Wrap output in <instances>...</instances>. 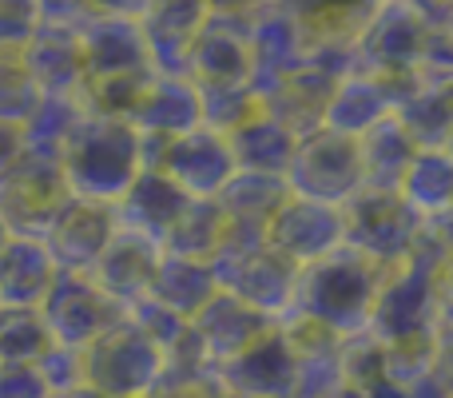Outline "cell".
<instances>
[{"mask_svg": "<svg viewBox=\"0 0 453 398\" xmlns=\"http://www.w3.org/2000/svg\"><path fill=\"white\" fill-rule=\"evenodd\" d=\"M366 335L382 347L449 339V219H426L410 259L382 271Z\"/></svg>", "mask_w": 453, "mask_h": 398, "instance_id": "obj_1", "label": "cell"}, {"mask_svg": "<svg viewBox=\"0 0 453 398\" xmlns=\"http://www.w3.org/2000/svg\"><path fill=\"white\" fill-rule=\"evenodd\" d=\"M56 168L72 199L116 207L135 183V176L148 168V152L127 120L88 112L76 132L64 140V148L56 152Z\"/></svg>", "mask_w": 453, "mask_h": 398, "instance_id": "obj_2", "label": "cell"}, {"mask_svg": "<svg viewBox=\"0 0 453 398\" xmlns=\"http://www.w3.org/2000/svg\"><path fill=\"white\" fill-rule=\"evenodd\" d=\"M378 283H382V271L370 259H362L350 247H338L314 263L298 267L295 299H290V311L282 319H306L330 331L334 339H354L370 323Z\"/></svg>", "mask_w": 453, "mask_h": 398, "instance_id": "obj_3", "label": "cell"}, {"mask_svg": "<svg viewBox=\"0 0 453 398\" xmlns=\"http://www.w3.org/2000/svg\"><path fill=\"white\" fill-rule=\"evenodd\" d=\"M215 283L226 295L242 299L247 307H255L258 315H266L271 323H279L290 311L295 299V279L298 267L290 259H282L279 251L266 247V239H250V235H231L226 231L223 247L211 259Z\"/></svg>", "mask_w": 453, "mask_h": 398, "instance_id": "obj_4", "label": "cell"}, {"mask_svg": "<svg viewBox=\"0 0 453 398\" xmlns=\"http://www.w3.org/2000/svg\"><path fill=\"white\" fill-rule=\"evenodd\" d=\"M430 20L410 0H378V8L362 20L350 40L354 72L378 80H414L422 64Z\"/></svg>", "mask_w": 453, "mask_h": 398, "instance_id": "obj_5", "label": "cell"}, {"mask_svg": "<svg viewBox=\"0 0 453 398\" xmlns=\"http://www.w3.org/2000/svg\"><path fill=\"white\" fill-rule=\"evenodd\" d=\"M80 355H84V386L104 398H148L164 371V351L127 319L111 323Z\"/></svg>", "mask_w": 453, "mask_h": 398, "instance_id": "obj_6", "label": "cell"}, {"mask_svg": "<svg viewBox=\"0 0 453 398\" xmlns=\"http://www.w3.org/2000/svg\"><path fill=\"white\" fill-rule=\"evenodd\" d=\"M422 223L426 219H418L398 191H358L342 207V247L358 251L378 271H390L410 259Z\"/></svg>", "mask_w": 453, "mask_h": 398, "instance_id": "obj_7", "label": "cell"}, {"mask_svg": "<svg viewBox=\"0 0 453 398\" xmlns=\"http://www.w3.org/2000/svg\"><path fill=\"white\" fill-rule=\"evenodd\" d=\"M290 196L314 199L326 207H346L362 191V168H358V148L346 136H334L326 128L295 140V152L282 172Z\"/></svg>", "mask_w": 453, "mask_h": 398, "instance_id": "obj_8", "label": "cell"}, {"mask_svg": "<svg viewBox=\"0 0 453 398\" xmlns=\"http://www.w3.org/2000/svg\"><path fill=\"white\" fill-rule=\"evenodd\" d=\"M148 168L164 172L188 199H215L223 191V183L234 176L226 136L211 132L203 124L196 132H183L175 140L159 144L156 152H148Z\"/></svg>", "mask_w": 453, "mask_h": 398, "instance_id": "obj_9", "label": "cell"}, {"mask_svg": "<svg viewBox=\"0 0 453 398\" xmlns=\"http://www.w3.org/2000/svg\"><path fill=\"white\" fill-rule=\"evenodd\" d=\"M40 319H44L52 343L72 347V351H84L88 343L104 335L111 323L124 319L116 303L96 287L88 275H56L52 291L40 303Z\"/></svg>", "mask_w": 453, "mask_h": 398, "instance_id": "obj_10", "label": "cell"}, {"mask_svg": "<svg viewBox=\"0 0 453 398\" xmlns=\"http://www.w3.org/2000/svg\"><path fill=\"white\" fill-rule=\"evenodd\" d=\"M68 199L60 180V168L52 156L24 152V160L0 180V215H4L12 235H32L40 239L60 203Z\"/></svg>", "mask_w": 453, "mask_h": 398, "instance_id": "obj_11", "label": "cell"}, {"mask_svg": "<svg viewBox=\"0 0 453 398\" xmlns=\"http://www.w3.org/2000/svg\"><path fill=\"white\" fill-rule=\"evenodd\" d=\"M116 207L104 203H88V199H64L60 211L52 215V223L44 227L40 243L48 247L56 271L64 275H92L96 259L104 255V247L116 235Z\"/></svg>", "mask_w": 453, "mask_h": 398, "instance_id": "obj_12", "label": "cell"}, {"mask_svg": "<svg viewBox=\"0 0 453 398\" xmlns=\"http://www.w3.org/2000/svg\"><path fill=\"white\" fill-rule=\"evenodd\" d=\"M266 247L279 251L295 267L330 255V251L342 247V207L287 196L266 223Z\"/></svg>", "mask_w": 453, "mask_h": 398, "instance_id": "obj_13", "label": "cell"}, {"mask_svg": "<svg viewBox=\"0 0 453 398\" xmlns=\"http://www.w3.org/2000/svg\"><path fill=\"white\" fill-rule=\"evenodd\" d=\"M183 76L196 88H250L247 20L211 16L188 48Z\"/></svg>", "mask_w": 453, "mask_h": 398, "instance_id": "obj_14", "label": "cell"}, {"mask_svg": "<svg viewBox=\"0 0 453 398\" xmlns=\"http://www.w3.org/2000/svg\"><path fill=\"white\" fill-rule=\"evenodd\" d=\"M80 52H84V84L124 76H151V56L140 20H111L88 16L80 24Z\"/></svg>", "mask_w": 453, "mask_h": 398, "instance_id": "obj_15", "label": "cell"}, {"mask_svg": "<svg viewBox=\"0 0 453 398\" xmlns=\"http://www.w3.org/2000/svg\"><path fill=\"white\" fill-rule=\"evenodd\" d=\"M127 124L143 140V152H156L159 144L175 140V136L196 132L203 124L199 120V88L188 76H156L151 72V80L127 112Z\"/></svg>", "mask_w": 453, "mask_h": 398, "instance_id": "obj_16", "label": "cell"}, {"mask_svg": "<svg viewBox=\"0 0 453 398\" xmlns=\"http://www.w3.org/2000/svg\"><path fill=\"white\" fill-rule=\"evenodd\" d=\"M414 80H378L350 68L346 76L334 80L326 104H322V128L334 136H346V140H358L362 132H370L378 120H386L398 108V100L406 96V88Z\"/></svg>", "mask_w": 453, "mask_h": 398, "instance_id": "obj_17", "label": "cell"}, {"mask_svg": "<svg viewBox=\"0 0 453 398\" xmlns=\"http://www.w3.org/2000/svg\"><path fill=\"white\" fill-rule=\"evenodd\" d=\"M271 327L274 323L266 319V315H258L255 307H247L242 299L226 295V291H215V295L188 319L191 339L199 343L203 359L211 363L215 371H219L223 363H231L234 355H242L258 335H266Z\"/></svg>", "mask_w": 453, "mask_h": 398, "instance_id": "obj_18", "label": "cell"}, {"mask_svg": "<svg viewBox=\"0 0 453 398\" xmlns=\"http://www.w3.org/2000/svg\"><path fill=\"white\" fill-rule=\"evenodd\" d=\"M219 383L226 394H239V398H290V386H295V351H290L279 323L266 335H258L242 355L223 363Z\"/></svg>", "mask_w": 453, "mask_h": 398, "instance_id": "obj_19", "label": "cell"}, {"mask_svg": "<svg viewBox=\"0 0 453 398\" xmlns=\"http://www.w3.org/2000/svg\"><path fill=\"white\" fill-rule=\"evenodd\" d=\"M159 255H164V247H159L156 239H148V235H140V231H127V227H116V235H111V243L104 247V255L96 259L88 279H92L119 311H127V307H135L140 299H148Z\"/></svg>", "mask_w": 453, "mask_h": 398, "instance_id": "obj_20", "label": "cell"}, {"mask_svg": "<svg viewBox=\"0 0 453 398\" xmlns=\"http://www.w3.org/2000/svg\"><path fill=\"white\" fill-rule=\"evenodd\" d=\"M207 20H211L207 0H151L140 20L143 40H148L151 72L156 76H183L188 48Z\"/></svg>", "mask_w": 453, "mask_h": 398, "instance_id": "obj_21", "label": "cell"}, {"mask_svg": "<svg viewBox=\"0 0 453 398\" xmlns=\"http://www.w3.org/2000/svg\"><path fill=\"white\" fill-rule=\"evenodd\" d=\"M16 56L40 92H80L84 88V52H80L76 28L36 24V32Z\"/></svg>", "mask_w": 453, "mask_h": 398, "instance_id": "obj_22", "label": "cell"}, {"mask_svg": "<svg viewBox=\"0 0 453 398\" xmlns=\"http://www.w3.org/2000/svg\"><path fill=\"white\" fill-rule=\"evenodd\" d=\"M188 203L191 199L183 196L164 172L143 168V172L135 176L132 188L124 191V199L116 203V223L127 227V231H140V235H148V239L164 243V235L172 231V223L183 215Z\"/></svg>", "mask_w": 453, "mask_h": 398, "instance_id": "obj_23", "label": "cell"}, {"mask_svg": "<svg viewBox=\"0 0 453 398\" xmlns=\"http://www.w3.org/2000/svg\"><path fill=\"white\" fill-rule=\"evenodd\" d=\"M287 183L282 176H263V172H234L215 196L219 203L226 231L231 235H250V239H266V223L287 199Z\"/></svg>", "mask_w": 453, "mask_h": 398, "instance_id": "obj_24", "label": "cell"}, {"mask_svg": "<svg viewBox=\"0 0 453 398\" xmlns=\"http://www.w3.org/2000/svg\"><path fill=\"white\" fill-rule=\"evenodd\" d=\"M56 263L48 247L32 235H8L0 247V303L4 307H40L56 283Z\"/></svg>", "mask_w": 453, "mask_h": 398, "instance_id": "obj_25", "label": "cell"}, {"mask_svg": "<svg viewBox=\"0 0 453 398\" xmlns=\"http://www.w3.org/2000/svg\"><path fill=\"white\" fill-rule=\"evenodd\" d=\"M398 124L414 140V148L449 152L453 132V100H449V80H414L406 96L394 108Z\"/></svg>", "mask_w": 453, "mask_h": 398, "instance_id": "obj_26", "label": "cell"}, {"mask_svg": "<svg viewBox=\"0 0 453 398\" xmlns=\"http://www.w3.org/2000/svg\"><path fill=\"white\" fill-rule=\"evenodd\" d=\"M358 148V168H362V191H398L402 172L414 160V140L406 136V128L398 124V116L378 120L370 132H362L354 140Z\"/></svg>", "mask_w": 453, "mask_h": 398, "instance_id": "obj_27", "label": "cell"}, {"mask_svg": "<svg viewBox=\"0 0 453 398\" xmlns=\"http://www.w3.org/2000/svg\"><path fill=\"white\" fill-rule=\"evenodd\" d=\"M215 291H219V283H215L211 263H196V259H180V255H159L148 299L159 303L164 311H172L175 319L188 323Z\"/></svg>", "mask_w": 453, "mask_h": 398, "instance_id": "obj_28", "label": "cell"}, {"mask_svg": "<svg viewBox=\"0 0 453 398\" xmlns=\"http://www.w3.org/2000/svg\"><path fill=\"white\" fill-rule=\"evenodd\" d=\"M226 148H231L234 172H263V176H282L287 160L295 152V136L271 120L263 108L250 120H242L234 132H226Z\"/></svg>", "mask_w": 453, "mask_h": 398, "instance_id": "obj_29", "label": "cell"}, {"mask_svg": "<svg viewBox=\"0 0 453 398\" xmlns=\"http://www.w3.org/2000/svg\"><path fill=\"white\" fill-rule=\"evenodd\" d=\"M398 199L418 219H449L453 199V156L449 152L418 148L410 168L398 180Z\"/></svg>", "mask_w": 453, "mask_h": 398, "instance_id": "obj_30", "label": "cell"}, {"mask_svg": "<svg viewBox=\"0 0 453 398\" xmlns=\"http://www.w3.org/2000/svg\"><path fill=\"white\" fill-rule=\"evenodd\" d=\"M148 398H226L219 371L203 359L191 331H183L180 343L164 351V371H159Z\"/></svg>", "mask_w": 453, "mask_h": 398, "instance_id": "obj_31", "label": "cell"}, {"mask_svg": "<svg viewBox=\"0 0 453 398\" xmlns=\"http://www.w3.org/2000/svg\"><path fill=\"white\" fill-rule=\"evenodd\" d=\"M226 239V219L215 199H191L183 207V215L172 223V231L164 235V255L196 259V263H211L215 251Z\"/></svg>", "mask_w": 453, "mask_h": 398, "instance_id": "obj_32", "label": "cell"}, {"mask_svg": "<svg viewBox=\"0 0 453 398\" xmlns=\"http://www.w3.org/2000/svg\"><path fill=\"white\" fill-rule=\"evenodd\" d=\"M84 116H88V108L80 100V92H40L36 108H32V116L20 128L24 148L36 152V156L56 160V152L64 148V140L76 132Z\"/></svg>", "mask_w": 453, "mask_h": 398, "instance_id": "obj_33", "label": "cell"}, {"mask_svg": "<svg viewBox=\"0 0 453 398\" xmlns=\"http://www.w3.org/2000/svg\"><path fill=\"white\" fill-rule=\"evenodd\" d=\"M52 347L40 307H4L0 303V363H36Z\"/></svg>", "mask_w": 453, "mask_h": 398, "instance_id": "obj_34", "label": "cell"}, {"mask_svg": "<svg viewBox=\"0 0 453 398\" xmlns=\"http://www.w3.org/2000/svg\"><path fill=\"white\" fill-rule=\"evenodd\" d=\"M258 112V100L250 96V88H199V120L211 132H234L242 120H250Z\"/></svg>", "mask_w": 453, "mask_h": 398, "instance_id": "obj_35", "label": "cell"}, {"mask_svg": "<svg viewBox=\"0 0 453 398\" xmlns=\"http://www.w3.org/2000/svg\"><path fill=\"white\" fill-rule=\"evenodd\" d=\"M36 100H40V88L24 72L20 56L0 52V124L24 128V120L32 116Z\"/></svg>", "mask_w": 453, "mask_h": 398, "instance_id": "obj_36", "label": "cell"}, {"mask_svg": "<svg viewBox=\"0 0 453 398\" xmlns=\"http://www.w3.org/2000/svg\"><path fill=\"white\" fill-rule=\"evenodd\" d=\"M124 319L127 323H135V327L143 331V335L151 339V343L159 347V351H167V347H175L180 343V335L188 331V323L183 319H175L172 311H164L159 303H151V299H140L135 307H127L124 311Z\"/></svg>", "mask_w": 453, "mask_h": 398, "instance_id": "obj_37", "label": "cell"}, {"mask_svg": "<svg viewBox=\"0 0 453 398\" xmlns=\"http://www.w3.org/2000/svg\"><path fill=\"white\" fill-rule=\"evenodd\" d=\"M40 378L48 383V391H72V386H84V355L72 351V347L52 343L44 355L36 359Z\"/></svg>", "mask_w": 453, "mask_h": 398, "instance_id": "obj_38", "label": "cell"}, {"mask_svg": "<svg viewBox=\"0 0 453 398\" xmlns=\"http://www.w3.org/2000/svg\"><path fill=\"white\" fill-rule=\"evenodd\" d=\"M36 0H0V52H20L36 32Z\"/></svg>", "mask_w": 453, "mask_h": 398, "instance_id": "obj_39", "label": "cell"}, {"mask_svg": "<svg viewBox=\"0 0 453 398\" xmlns=\"http://www.w3.org/2000/svg\"><path fill=\"white\" fill-rule=\"evenodd\" d=\"M36 363H0V398H48Z\"/></svg>", "mask_w": 453, "mask_h": 398, "instance_id": "obj_40", "label": "cell"}, {"mask_svg": "<svg viewBox=\"0 0 453 398\" xmlns=\"http://www.w3.org/2000/svg\"><path fill=\"white\" fill-rule=\"evenodd\" d=\"M40 24H64V28H80L88 20V0H36Z\"/></svg>", "mask_w": 453, "mask_h": 398, "instance_id": "obj_41", "label": "cell"}, {"mask_svg": "<svg viewBox=\"0 0 453 398\" xmlns=\"http://www.w3.org/2000/svg\"><path fill=\"white\" fill-rule=\"evenodd\" d=\"M151 0H88L92 16H111V20H143Z\"/></svg>", "mask_w": 453, "mask_h": 398, "instance_id": "obj_42", "label": "cell"}, {"mask_svg": "<svg viewBox=\"0 0 453 398\" xmlns=\"http://www.w3.org/2000/svg\"><path fill=\"white\" fill-rule=\"evenodd\" d=\"M24 152H28V148H24V132H20V128L0 124V180H4V176L20 164Z\"/></svg>", "mask_w": 453, "mask_h": 398, "instance_id": "obj_43", "label": "cell"}, {"mask_svg": "<svg viewBox=\"0 0 453 398\" xmlns=\"http://www.w3.org/2000/svg\"><path fill=\"white\" fill-rule=\"evenodd\" d=\"M266 0H207L211 16H234V20H247L255 8H263Z\"/></svg>", "mask_w": 453, "mask_h": 398, "instance_id": "obj_44", "label": "cell"}, {"mask_svg": "<svg viewBox=\"0 0 453 398\" xmlns=\"http://www.w3.org/2000/svg\"><path fill=\"white\" fill-rule=\"evenodd\" d=\"M48 398H104V394H96L92 386H72V391H56V394H48Z\"/></svg>", "mask_w": 453, "mask_h": 398, "instance_id": "obj_45", "label": "cell"}, {"mask_svg": "<svg viewBox=\"0 0 453 398\" xmlns=\"http://www.w3.org/2000/svg\"><path fill=\"white\" fill-rule=\"evenodd\" d=\"M326 398H366V394H362V391H354V386H346V383H342L334 394H326Z\"/></svg>", "mask_w": 453, "mask_h": 398, "instance_id": "obj_46", "label": "cell"}, {"mask_svg": "<svg viewBox=\"0 0 453 398\" xmlns=\"http://www.w3.org/2000/svg\"><path fill=\"white\" fill-rule=\"evenodd\" d=\"M8 235H12V231H8V223H4V215H0V247H4V243H8Z\"/></svg>", "mask_w": 453, "mask_h": 398, "instance_id": "obj_47", "label": "cell"}, {"mask_svg": "<svg viewBox=\"0 0 453 398\" xmlns=\"http://www.w3.org/2000/svg\"><path fill=\"white\" fill-rule=\"evenodd\" d=\"M226 398H239V394H226Z\"/></svg>", "mask_w": 453, "mask_h": 398, "instance_id": "obj_48", "label": "cell"}]
</instances>
